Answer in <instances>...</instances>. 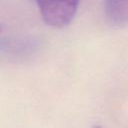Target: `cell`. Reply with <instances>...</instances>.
I'll return each instance as SVG.
<instances>
[{"label": "cell", "mask_w": 128, "mask_h": 128, "mask_svg": "<svg viewBox=\"0 0 128 128\" xmlns=\"http://www.w3.org/2000/svg\"><path fill=\"white\" fill-rule=\"evenodd\" d=\"M44 22L54 28L67 26L77 13L80 0H36Z\"/></svg>", "instance_id": "cell-1"}, {"label": "cell", "mask_w": 128, "mask_h": 128, "mask_svg": "<svg viewBox=\"0 0 128 128\" xmlns=\"http://www.w3.org/2000/svg\"><path fill=\"white\" fill-rule=\"evenodd\" d=\"M106 19L115 28L128 26V0H104Z\"/></svg>", "instance_id": "cell-2"}]
</instances>
